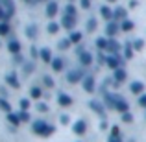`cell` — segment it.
<instances>
[{"instance_id": "obj_1", "label": "cell", "mask_w": 146, "mask_h": 142, "mask_svg": "<svg viewBox=\"0 0 146 142\" xmlns=\"http://www.w3.org/2000/svg\"><path fill=\"white\" fill-rule=\"evenodd\" d=\"M32 129H33V133L35 135H39V137H48V135H52L54 133V125H50L46 124V122H35V124L32 125Z\"/></svg>"}, {"instance_id": "obj_2", "label": "cell", "mask_w": 146, "mask_h": 142, "mask_svg": "<svg viewBox=\"0 0 146 142\" xmlns=\"http://www.w3.org/2000/svg\"><path fill=\"white\" fill-rule=\"evenodd\" d=\"M61 26L67 30H72L76 26V15H65L63 20H61Z\"/></svg>"}, {"instance_id": "obj_3", "label": "cell", "mask_w": 146, "mask_h": 142, "mask_svg": "<svg viewBox=\"0 0 146 142\" xmlns=\"http://www.w3.org/2000/svg\"><path fill=\"white\" fill-rule=\"evenodd\" d=\"M118 30H120V22H118V24H117V22H109L107 28H106V32H107V35H109V37H113Z\"/></svg>"}, {"instance_id": "obj_4", "label": "cell", "mask_w": 146, "mask_h": 142, "mask_svg": "<svg viewBox=\"0 0 146 142\" xmlns=\"http://www.w3.org/2000/svg\"><path fill=\"white\" fill-rule=\"evenodd\" d=\"M72 129H74V133H76V135H83V133H85V129H87V127H85V122H82V120H80V122H76Z\"/></svg>"}, {"instance_id": "obj_5", "label": "cell", "mask_w": 146, "mask_h": 142, "mask_svg": "<svg viewBox=\"0 0 146 142\" xmlns=\"http://www.w3.org/2000/svg\"><path fill=\"white\" fill-rule=\"evenodd\" d=\"M83 89H85L87 92H93L94 90V79L93 78H85L83 79Z\"/></svg>"}, {"instance_id": "obj_6", "label": "cell", "mask_w": 146, "mask_h": 142, "mask_svg": "<svg viewBox=\"0 0 146 142\" xmlns=\"http://www.w3.org/2000/svg\"><path fill=\"white\" fill-rule=\"evenodd\" d=\"M56 13H57V4H56V2H50L48 6H46V17L52 18Z\"/></svg>"}, {"instance_id": "obj_7", "label": "cell", "mask_w": 146, "mask_h": 142, "mask_svg": "<svg viewBox=\"0 0 146 142\" xmlns=\"http://www.w3.org/2000/svg\"><path fill=\"white\" fill-rule=\"evenodd\" d=\"M80 59H82V65H91L93 63V55L89 52H82L80 53Z\"/></svg>"}, {"instance_id": "obj_8", "label": "cell", "mask_w": 146, "mask_h": 142, "mask_svg": "<svg viewBox=\"0 0 146 142\" xmlns=\"http://www.w3.org/2000/svg\"><path fill=\"white\" fill-rule=\"evenodd\" d=\"M82 79V72L80 70H72L70 74H68V81L70 83H76V81H80Z\"/></svg>"}, {"instance_id": "obj_9", "label": "cell", "mask_w": 146, "mask_h": 142, "mask_svg": "<svg viewBox=\"0 0 146 142\" xmlns=\"http://www.w3.org/2000/svg\"><path fill=\"white\" fill-rule=\"evenodd\" d=\"M57 102H59V105H70V103H72V98L68 94H59Z\"/></svg>"}, {"instance_id": "obj_10", "label": "cell", "mask_w": 146, "mask_h": 142, "mask_svg": "<svg viewBox=\"0 0 146 142\" xmlns=\"http://www.w3.org/2000/svg\"><path fill=\"white\" fill-rule=\"evenodd\" d=\"M106 63L109 65V68H115V70H117V68L120 67V63H118L117 57H106Z\"/></svg>"}, {"instance_id": "obj_11", "label": "cell", "mask_w": 146, "mask_h": 142, "mask_svg": "<svg viewBox=\"0 0 146 142\" xmlns=\"http://www.w3.org/2000/svg\"><path fill=\"white\" fill-rule=\"evenodd\" d=\"M115 79H117V83H122L126 79V72L120 70V68H117V70H115Z\"/></svg>"}, {"instance_id": "obj_12", "label": "cell", "mask_w": 146, "mask_h": 142, "mask_svg": "<svg viewBox=\"0 0 146 142\" xmlns=\"http://www.w3.org/2000/svg\"><path fill=\"white\" fill-rule=\"evenodd\" d=\"M143 89H144V85L141 81H135V83H131V92H135V94H141L143 92Z\"/></svg>"}, {"instance_id": "obj_13", "label": "cell", "mask_w": 146, "mask_h": 142, "mask_svg": "<svg viewBox=\"0 0 146 142\" xmlns=\"http://www.w3.org/2000/svg\"><path fill=\"white\" fill-rule=\"evenodd\" d=\"M7 48H9L11 53H19V52H21V43H17V41H11Z\"/></svg>"}, {"instance_id": "obj_14", "label": "cell", "mask_w": 146, "mask_h": 142, "mask_svg": "<svg viewBox=\"0 0 146 142\" xmlns=\"http://www.w3.org/2000/svg\"><path fill=\"white\" fill-rule=\"evenodd\" d=\"M41 59L46 61V63H50V61H52V53H50L48 48H43V50H41Z\"/></svg>"}, {"instance_id": "obj_15", "label": "cell", "mask_w": 146, "mask_h": 142, "mask_svg": "<svg viewBox=\"0 0 146 142\" xmlns=\"http://www.w3.org/2000/svg\"><path fill=\"white\" fill-rule=\"evenodd\" d=\"M115 107H117L120 113H126L128 111V103L124 102V100H117V103H115Z\"/></svg>"}, {"instance_id": "obj_16", "label": "cell", "mask_w": 146, "mask_h": 142, "mask_svg": "<svg viewBox=\"0 0 146 142\" xmlns=\"http://www.w3.org/2000/svg\"><path fill=\"white\" fill-rule=\"evenodd\" d=\"M100 13H102L104 18H111L113 17V11H111V7H107V6H104L102 9H100Z\"/></svg>"}, {"instance_id": "obj_17", "label": "cell", "mask_w": 146, "mask_h": 142, "mask_svg": "<svg viewBox=\"0 0 146 142\" xmlns=\"http://www.w3.org/2000/svg\"><path fill=\"white\" fill-rule=\"evenodd\" d=\"M52 68L56 72H59L61 68H63V61H61V59H52Z\"/></svg>"}, {"instance_id": "obj_18", "label": "cell", "mask_w": 146, "mask_h": 142, "mask_svg": "<svg viewBox=\"0 0 146 142\" xmlns=\"http://www.w3.org/2000/svg\"><path fill=\"white\" fill-rule=\"evenodd\" d=\"M106 50H109V52H118V44L115 43V41H107Z\"/></svg>"}, {"instance_id": "obj_19", "label": "cell", "mask_w": 146, "mask_h": 142, "mask_svg": "<svg viewBox=\"0 0 146 142\" xmlns=\"http://www.w3.org/2000/svg\"><path fill=\"white\" fill-rule=\"evenodd\" d=\"M7 120H9V124H13V125L21 124V118H19L17 114H11V113H9V116H7Z\"/></svg>"}, {"instance_id": "obj_20", "label": "cell", "mask_w": 146, "mask_h": 142, "mask_svg": "<svg viewBox=\"0 0 146 142\" xmlns=\"http://www.w3.org/2000/svg\"><path fill=\"white\" fill-rule=\"evenodd\" d=\"M82 41V33L80 32H72L70 33V43H80Z\"/></svg>"}, {"instance_id": "obj_21", "label": "cell", "mask_w": 146, "mask_h": 142, "mask_svg": "<svg viewBox=\"0 0 146 142\" xmlns=\"http://www.w3.org/2000/svg\"><path fill=\"white\" fill-rule=\"evenodd\" d=\"M131 28H133V22H131V20H124V22L120 24V30H124V32H129Z\"/></svg>"}, {"instance_id": "obj_22", "label": "cell", "mask_w": 146, "mask_h": 142, "mask_svg": "<svg viewBox=\"0 0 146 142\" xmlns=\"http://www.w3.org/2000/svg\"><path fill=\"white\" fill-rule=\"evenodd\" d=\"M7 32H9V26H7V22H0V35H7Z\"/></svg>"}, {"instance_id": "obj_23", "label": "cell", "mask_w": 146, "mask_h": 142, "mask_svg": "<svg viewBox=\"0 0 146 142\" xmlns=\"http://www.w3.org/2000/svg\"><path fill=\"white\" fill-rule=\"evenodd\" d=\"M7 83H9L11 87H19V81H17V78H15L13 74H9V76H7Z\"/></svg>"}, {"instance_id": "obj_24", "label": "cell", "mask_w": 146, "mask_h": 142, "mask_svg": "<svg viewBox=\"0 0 146 142\" xmlns=\"http://www.w3.org/2000/svg\"><path fill=\"white\" fill-rule=\"evenodd\" d=\"M57 30H59V24H57V22H50L48 24V32L50 33H56Z\"/></svg>"}, {"instance_id": "obj_25", "label": "cell", "mask_w": 146, "mask_h": 142, "mask_svg": "<svg viewBox=\"0 0 146 142\" xmlns=\"http://www.w3.org/2000/svg\"><path fill=\"white\" fill-rule=\"evenodd\" d=\"M0 107H2V109H4V111H6V113H9V111H11V107H9V103H7V102H6V100H2V98H0Z\"/></svg>"}, {"instance_id": "obj_26", "label": "cell", "mask_w": 146, "mask_h": 142, "mask_svg": "<svg viewBox=\"0 0 146 142\" xmlns=\"http://www.w3.org/2000/svg\"><path fill=\"white\" fill-rule=\"evenodd\" d=\"M65 15H76V9H74L72 4H68V6L65 7Z\"/></svg>"}, {"instance_id": "obj_27", "label": "cell", "mask_w": 146, "mask_h": 142, "mask_svg": "<svg viewBox=\"0 0 146 142\" xmlns=\"http://www.w3.org/2000/svg\"><path fill=\"white\" fill-rule=\"evenodd\" d=\"M87 30H89V32H94V30H96V20H94V18H91V20H89Z\"/></svg>"}, {"instance_id": "obj_28", "label": "cell", "mask_w": 146, "mask_h": 142, "mask_svg": "<svg viewBox=\"0 0 146 142\" xmlns=\"http://www.w3.org/2000/svg\"><path fill=\"white\" fill-rule=\"evenodd\" d=\"M96 46L102 48V50H106V46H107V39H98V41H96Z\"/></svg>"}, {"instance_id": "obj_29", "label": "cell", "mask_w": 146, "mask_h": 142, "mask_svg": "<svg viewBox=\"0 0 146 142\" xmlns=\"http://www.w3.org/2000/svg\"><path fill=\"white\" fill-rule=\"evenodd\" d=\"M30 94H32V98H41V90L37 89V87H33V89L30 90Z\"/></svg>"}, {"instance_id": "obj_30", "label": "cell", "mask_w": 146, "mask_h": 142, "mask_svg": "<svg viewBox=\"0 0 146 142\" xmlns=\"http://www.w3.org/2000/svg\"><path fill=\"white\" fill-rule=\"evenodd\" d=\"M113 15H115L117 18H124V17H126V9H117Z\"/></svg>"}, {"instance_id": "obj_31", "label": "cell", "mask_w": 146, "mask_h": 142, "mask_svg": "<svg viewBox=\"0 0 146 142\" xmlns=\"http://www.w3.org/2000/svg\"><path fill=\"white\" fill-rule=\"evenodd\" d=\"M70 46V39H63V41H59V48H68Z\"/></svg>"}, {"instance_id": "obj_32", "label": "cell", "mask_w": 146, "mask_h": 142, "mask_svg": "<svg viewBox=\"0 0 146 142\" xmlns=\"http://www.w3.org/2000/svg\"><path fill=\"white\" fill-rule=\"evenodd\" d=\"M91 107H93V109L96 111V113H102V105H100L98 102H91Z\"/></svg>"}, {"instance_id": "obj_33", "label": "cell", "mask_w": 146, "mask_h": 142, "mask_svg": "<svg viewBox=\"0 0 146 142\" xmlns=\"http://www.w3.org/2000/svg\"><path fill=\"white\" fill-rule=\"evenodd\" d=\"M19 118H21V120H22V122H28V120H30V114H28V113H26V111H22V113H21V114H19Z\"/></svg>"}, {"instance_id": "obj_34", "label": "cell", "mask_w": 146, "mask_h": 142, "mask_svg": "<svg viewBox=\"0 0 146 142\" xmlns=\"http://www.w3.org/2000/svg\"><path fill=\"white\" fill-rule=\"evenodd\" d=\"M6 18H7V13H6V9H4V7L0 6V22L6 20Z\"/></svg>"}, {"instance_id": "obj_35", "label": "cell", "mask_w": 146, "mask_h": 142, "mask_svg": "<svg viewBox=\"0 0 146 142\" xmlns=\"http://www.w3.org/2000/svg\"><path fill=\"white\" fill-rule=\"evenodd\" d=\"M26 32H28V35H30V37H35V33H37V28H35V26H32V28H28Z\"/></svg>"}, {"instance_id": "obj_36", "label": "cell", "mask_w": 146, "mask_h": 142, "mask_svg": "<svg viewBox=\"0 0 146 142\" xmlns=\"http://www.w3.org/2000/svg\"><path fill=\"white\" fill-rule=\"evenodd\" d=\"M43 81H44V85H46V87H52V85H54V81H52V78H48V76H46V78H44V79H43Z\"/></svg>"}, {"instance_id": "obj_37", "label": "cell", "mask_w": 146, "mask_h": 142, "mask_svg": "<svg viewBox=\"0 0 146 142\" xmlns=\"http://www.w3.org/2000/svg\"><path fill=\"white\" fill-rule=\"evenodd\" d=\"M122 120H124V122H131V114H129V113H124V114H122Z\"/></svg>"}, {"instance_id": "obj_38", "label": "cell", "mask_w": 146, "mask_h": 142, "mask_svg": "<svg viewBox=\"0 0 146 142\" xmlns=\"http://www.w3.org/2000/svg\"><path fill=\"white\" fill-rule=\"evenodd\" d=\"M21 107H22V109H28V107H30V102H28V100H22V102H21Z\"/></svg>"}, {"instance_id": "obj_39", "label": "cell", "mask_w": 146, "mask_h": 142, "mask_svg": "<svg viewBox=\"0 0 146 142\" xmlns=\"http://www.w3.org/2000/svg\"><path fill=\"white\" fill-rule=\"evenodd\" d=\"M139 103H141V105H143V107H146V94H143V96H141Z\"/></svg>"}, {"instance_id": "obj_40", "label": "cell", "mask_w": 146, "mask_h": 142, "mask_svg": "<svg viewBox=\"0 0 146 142\" xmlns=\"http://www.w3.org/2000/svg\"><path fill=\"white\" fill-rule=\"evenodd\" d=\"M37 109H39L41 113H44V111H46V105H44V103H39V105H37Z\"/></svg>"}, {"instance_id": "obj_41", "label": "cell", "mask_w": 146, "mask_h": 142, "mask_svg": "<svg viewBox=\"0 0 146 142\" xmlns=\"http://www.w3.org/2000/svg\"><path fill=\"white\" fill-rule=\"evenodd\" d=\"M135 48H137V50L143 48V41H137V43H135Z\"/></svg>"}, {"instance_id": "obj_42", "label": "cell", "mask_w": 146, "mask_h": 142, "mask_svg": "<svg viewBox=\"0 0 146 142\" xmlns=\"http://www.w3.org/2000/svg\"><path fill=\"white\" fill-rule=\"evenodd\" d=\"M109 142H120V139H118V137H111Z\"/></svg>"}, {"instance_id": "obj_43", "label": "cell", "mask_w": 146, "mask_h": 142, "mask_svg": "<svg viewBox=\"0 0 146 142\" xmlns=\"http://www.w3.org/2000/svg\"><path fill=\"white\" fill-rule=\"evenodd\" d=\"M82 6L83 7H89V0H82Z\"/></svg>"}, {"instance_id": "obj_44", "label": "cell", "mask_w": 146, "mask_h": 142, "mask_svg": "<svg viewBox=\"0 0 146 142\" xmlns=\"http://www.w3.org/2000/svg\"><path fill=\"white\" fill-rule=\"evenodd\" d=\"M35 2H44V0H35Z\"/></svg>"}, {"instance_id": "obj_45", "label": "cell", "mask_w": 146, "mask_h": 142, "mask_svg": "<svg viewBox=\"0 0 146 142\" xmlns=\"http://www.w3.org/2000/svg\"><path fill=\"white\" fill-rule=\"evenodd\" d=\"M26 2H30V0H26Z\"/></svg>"}, {"instance_id": "obj_46", "label": "cell", "mask_w": 146, "mask_h": 142, "mask_svg": "<svg viewBox=\"0 0 146 142\" xmlns=\"http://www.w3.org/2000/svg\"><path fill=\"white\" fill-rule=\"evenodd\" d=\"M109 2H113V0H109Z\"/></svg>"}]
</instances>
